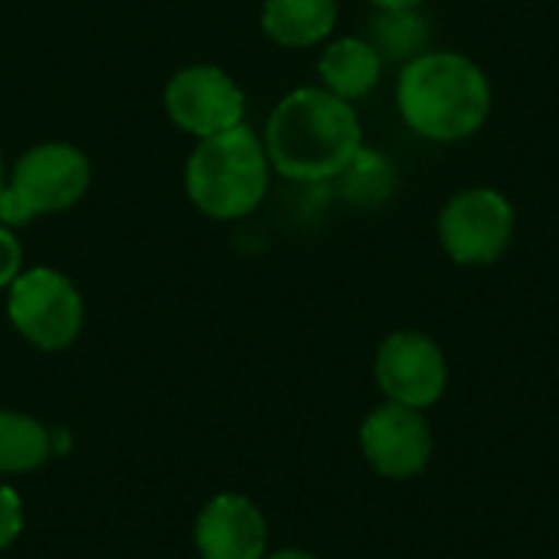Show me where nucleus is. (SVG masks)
I'll return each instance as SVG.
<instances>
[{"label": "nucleus", "mask_w": 559, "mask_h": 559, "mask_svg": "<svg viewBox=\"0 0 559 559\" xmlns=\"http://www.w3.org/2000/svg\"><path fill=\"white\" fill-rule=\"evenodd\" d=\"M262 144L282 177L321 183L344 174L364 147V131L350 102L328 88H298L269 115Z\"/></svg>", "instance_id": "1"}, {"label": "nucleus", "mask_w": 559, "mask_h": 559, "mask_svg": "<svg viewBox=\"0 0 559 559\" xmlns=\"http://www.w3.org/2000/svg\"><path fill=\"white\" fill-rule=\"evenodd\" d=\"M445 357L439 344L419 331L390 334L377 350V383L390 403L426 409L445 393Z\"/></svg>", "instance_id": "8"}, {"label": "nucleus", "mask_w": 559, "mask_h": 559, "mask_svg": "<svg viewBox=\"0 0 559 559\" xmlns=\"http://www.w3.org/2000/svg\"><path fill=\"white\" fill-rule=\"evenodd\" d=\"M318 72H321V82L331 95L344 98V102H354L360 95H367L377 82H380V72H383V59L380 52L370 46V39H337L331 43L321 59H318Z\"/></svg>", "instance_id": "11"}, {"label": "nucleus", "mask_w": 559, "mask_h": 559, "mask_svg": "<svg viewBox=\"0 0 559 559\" xmlns=\"http://www.w3.org/2000/svg\"><path fill=\"white\" fill-rule=\"evenodd\" d=\"M52 432L26 413L0 409V475H26L49 462Z\"/></svg>", "instance_id": "13"}, {"label": "nucleus", "mask_w": 559, "mask_h": 559, "mask_svg": "<svg viewBox=\"0 0 559 559\" xmlns=\"http://www.w3.org/2000/svg\"><path fill=\"white\" fill-rule=\"evenodd\" d=\"M193 544L200 559H262L269 524L249 498L219 495L197 514Z\"/></svg>", "instance_id": "10"}, {"label": "nucleus", "mask_w": 559, "mask_h": 559, "mask_svg": "<svg viewBox=\"0 0 559 559\" xmlns=\"http://www.w3.org/2000/svg\"><path fill=\"white\" fill-rule=\"evenodd\" d=\"M360 445L373 472L383 478H413L429 465L432 436L419 409L386 403L360 426Z\"/></svg>", "instance_id": "9"}, {"label": "nucleus", "mask_w": 559, "mask_h": 559, "mask_svg": "<svg viewBox=\"0 0 559 559\" xmlns=\"http://www.w3.org/2000/svg\"><path fill=\"white\" fill-rule=\"evenodd\" d=\"M164 108L180 131L203 141L242 124L246 95L219 66H187L167 82Z\"/></svg>", "instance_id": "7"}, {"label": "nucleus", "mask_w": 559, "mask_h": 559, "mask_svg": "<svg viewBox=\"0 0 559 559\" xmlns=\"http://www.w3.org/2000/svg\"><path fill=\"white\" fill-rule=\"evenodd\" d=\"M10 324L39 350H66L79 341L85 305L79 288L56 269H26L10 285Z\"/></svg>", "instance_id": "5"}, {"label": "nucleus", "mask_w": 559, "mask_h": 559, "mask_svg": "<svg viewBox=\"0 0 559 559\" xmlns=\"http://www.w3.org/2000/svg\"><path fill=\"white\" fill-rule=\"evenodd\" d=\"M3 187H7V167H3V154H0V193H3Z\"/></svg>", "instance_id": "20"}, {"label": "nucleus", "mask_w": 559, "mask_h": 559, "mask_svg": "<svg viewBox=\"0 0 559 559\" xmlns=\"http://www.w3.org/2000/svg\"><path fill=\"white\" fill-rule=\"evenodd\" d=\"M380 10H419L423 0H373Z\"/></svg>", "instance_id": "18"}, {"label": "nucleus", "mask_w": 559, "mask_h": 559, "mask_svg": "<svg viewBox=\"0 0 559 559\" xmlns=\"http://www.w3.org/2000/svg\"><path fill=\"white\" fill-rule=\"evenodd\" d=\"M445 252L459 265H488L504 255L514 236V206L504 193L472 187L452 197L439 216Z\"/></svg>", "instance_id": "6"}, {"label": "nucleus", "mask_w": 559, "mask_h": 559, "mask_svg": "<svg viewBox=\"0 0 559 559\" xmlns=\"http://www.w3.org/2000/svg\"><path fill=\"white\" fill-rule=\"evenodd\" d=\"M393 187H396V170H393V164L383 157V154H377V151H367V147H360L357 151V157L344 167V174H341V190H344V197L350 200V203H357V206H380L390 193H393Z\"/></svg>", "instance_id": "15"}, {"label": "nucleus", "mask_w": 559, "mask_h": 559, "mask_svg": "<svg viewBox=\"0 0 559 559\" xmlns=\"http://www.w3.org/2000/svg\"><path fill=\"white\" fill-rule=\"evenodd\" d=\"M396 102L403 121L429 141H462L491 111L485 69L462 52H423L400 72Z\"/></svg>", "instance_id": "2"}, {"label": "nucleus", "mask_w": 559, "mask_h": 559, "mask_svg": "<svg viewBox=\"0 0 559 559\" xmlns=\"http://www.w3.org/2000/svg\"><path fill=\"white\" fill-rule=\"evenodd\" d=\"M337 23V0H265L262 29L278 46L305 49L321 43Z\"/></svg>", "instance_id": "12"}, {"label": "nucleus", "mask_w": 559, "mask_h": 559, "mask_svg": "<svg viewBox=\"0 0 559 559\" xmlns=\"http://www.w3.org/2000/svg\"><path fill=\"white\" fill-rule=\"evenodd\" d=\"M23 531V501L13 488L0 485V554L13 547Z\"/></svg>", "instance_id": "16"}, {"label": "nucleus", "mask_w": 559, "mask_h": 559, "mask_svg": "<svg viewBox=\"0 0 559 559\" xmlns=\"http://www.w3.org/2000/svg\"><path fill=\"white\" fill-rule=\"evenodd\" d=\"M88 183L92 167L79 147L62 141L36 144L7 174V187L0 193V223L13 229L39 216L62 213L85 197Z\"/></svg>", "instance_id": "4"}, {"label": "nucleus", "mask_w": 559, "mask_h": 559, "mask_svg": "<svg viewBox=\"0 0 559 559\" xmlns=\"http://www.w3.org/2000/svg\"><path fill=\"white\" fill-rule=\"evenodd\" d=\"M269 154L262 138L236 124L203 138L187 160L183 183L193 206L210 219H242L269 193Z\"/></svg>", "instance_id": "3"}, {"label": "nucleus", "mask_w": 559, "mask_h": 559, "mask_svg": "<svg viewBox=\"0 0 559 559\" xmlns=\"http://www.w3.org/2000/svg\"><path fill=\"white\" fill-rule=\"evenodd\" d=\"M429 23L419 10H380L370 20V46L380 59L409 62L426 52Z\"/></svg>", "instance_id": "14"}, {"label": "nucleus", "mask_w": 559, "mask_h": 559, "mask_svg": "<svg viewBox=\"0 0 559 559\" xmlns=\"http://www.w3.org/2000/svg\"><path fill=\"white\" fill-rule=\"evenodd\" d=\"M23 272V246L10 226L0 223V288H10Z\"/></svg>", "instance_id": "17"}, {"label": "nucleus", "mask_w": 559, "mask_h": 559, "mask_svg": "<svg viewBox=\"0 0 559 559\" xmlns=\"http://www.w3.org/2000/svg\"><path fill=\"white\" fill-rule=\"evenodd\" d=\"M262 559H318V557H311V554H305V550H278V554H265Z\"/></svg>", "instance_id": "19"}]
</instances>
